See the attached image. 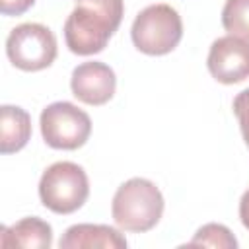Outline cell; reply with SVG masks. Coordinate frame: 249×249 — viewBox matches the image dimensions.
I'll list each match as a JSON object with an SVG mask.
<instances>
[{"label":"cell","instance_id":"1","mask_svg":"<svg viewBox=\"0 0 249 249\" xmlns=\"http://www.w3.org/2000/svg\"><path fill=\"white\" fill-rule=\"evenodd\" d=\"M124 16L123 0H78L64 21L66 47L80 56L101 53Z\"/></svg>","mask_w":249,"mask_h":249},{"label":"cell","instance_id":"2","mask_svg":"<svg viewBox=\"0 0 249 249\" xmlns=\"http://www.w3.org/2000/svg\"><path fill=\"white\" fill-rule=\"evenodd\" d=\"M163 206V195L150 179L132 177L117 189L111 202V214L121 230L144 233L160 222Z\"/></svg>","mask_w":249,"mask_h":249},{"label":"cell","instance_id":"3","mask_svg":"<svg viewBox=\"0 0 249 249\" xmlns=\"http://www.w3.org/2000/svg\"><path fill=\"white\" fill-rule=\"evenodd\" d=\"M130 37L134 47L150 56L171 53L183 37V21L169 4L146 6L132 21Z\"/></svg>","mask_w":249,"mask_h":249},{"label":"cell","instance_id":"4","mask_svg":"<svg viewBox=\"0 0 249 249\" xmlns=\"http://www.w3.org/2000/svg\"><path fill=\"white\" fill-rule=\"evenodd\" d=\"M89 196V181L74 161H56L49 165L39 181V198L54 214H72L84 206Z\"/></svg>","mask_w":249,"mask_h":249},{"label":"cell","instance_id":"5","mask_svg":"<svg viewBox=\"0 0 249 249\" xmlns=\"http://www.w3.org/2000/svg\"><path fill=\"white\" fill-rule=\"evenodd\" d=\"M41 134L54 150H78L91 134V119L70 101H54L41 111Z\"/></svg>","mask_w":249,"mask_h":249},{"label":"cell","instance_id":"6","mask_svg":"<svg viewBox=\"0 0 249 249\" xmlns=\"http://www.w3.org/2000/svg\"><path fill=\"white\" fill-rule=\"evenodd\" d=\"M6 54L16 68L25 72L49 68L56 58V37L47 25L21 23L8 35Z\"/></svg>","mask_w":249,"mask_h":249},{"label":"cell","instance_id":"7","mask_svg":"<svg viewBox=\"0 0 249 249\" xmlns=\"http://www.w3.org/2000/svg\"><path fill=\"white\" fill-rule=\"evenodd\" d=\"M208 72L220 84L231 86L249 78V43L224 35L218 37L208 51Z\"/></svg>","mask_w":249,"mask_h":249},{"label":"cell","instance_id":"8","mask_svg":"<svg viewBox=\"0 0 249 249\" xmlns=\"http://www.w3.org/2000/svg\"><path fill=\"white\" fill-rule=\"evenodd\" d=\"M72 95L88 105H105L117 88L115 72L109 64L89 60L74 68L70 78Z\"/></svg>","mask_w":249,"mask_h":249},{"label":"cell","instance_id":"9","mask_svg":"<svg viewBox=\"0 0 249 249\" xmlns=\"http://www.w3.org/2000/svg\"><path fill=\"white\" fill-rule=\"evenodd\" d=\"M58 247L60 249H86V247L124 249L126 239L119 230L105 224H76L64 231V235L58 241Z\"/></svg>","mask_w":249,"mask_h":249},{"label":"cell","instance_id":"10","mask_svg":"<svg viewBox=\"0 0 249 249\" xmlns=\"http://www.w3.org/2000/svg\"><path fill=\"white\" fill-rule=\"evenodd\" d=\"M53 243V228L49 222L29 216L21 218L10 228H2V247H25V249H49Z\"/></svg>","mask_w":249,"mask_h":249},{"label":"cell","instance_id":"11","mask_svg":"<svg viewBox=\"0 0 249 249\" xmlns=\"http://www.w3.org/2000/svg\"><path fill=\"white\" fill-rule=\"evenodd\" d=\"M31 138V117L16 105L0 107V152H19Z\"/></svg>","mask_w":249,"mask_h":249},{"label":"cell","instance_id":"12","mask_svg":"<svg viewBox=\"0 0 249 249\" xmlns=\"http://www.w3.org/2000/svg\"><path fill=\"white\" fill-rule=\"evenodd\" d=\"M222 25L228 35L249 43V0H226L222 8Z\"/></svg>","mask_w":249,"mask_h":249},{"label":"cell","instance_id":"13","mask_svg":"<svg viewBox=\"0 0 249 249\" xmlns=\"http://www.w3.org/2000/svg\"><path fill=\"white\" fill-rule=\"evenodd\" d=\"M191 247L202 245V247H222V249H235L237 239L233 233L222 226V224H204L202 228L196 230L195 237L189 241Z\"/></svg>","mask_w":249,"mask_h":249},{"label":"cell","instance_id":"14","mask_svg":"<svg viewBox=\"0 0 249 249\" xmlns=\"http://www.w3.org/2000/svg\"><path fill=\"white\" fill-rule=\"evenodd\" d=\"M231 107H233V115L237 117V123L241 128V136L249 148V88L235 95Z\"/></svg>","mask_w":249,"mask_h":249},{"label":"cell","instance_id":"15","mask_svg":"<svg viewBox=\"0 0 249 249\" xmlns=\"http://www.w3.org/2000/svg\"><path fill=\"white\" fill-rule=\"evenodd\" d=\"M33 4L35 0H0V12L4 16H21Z\"/></svg>","mask_w":249,"mask_h":249},{"label":"cell","instance_id":"16","mask_svg":"<svg viewBox=\"0 0 249 249\" xmlns=\"http://www.w3.org/2000/svg\"><path fill=\"white\" fill-rule=\"evenodd\" d=\"M239 218H241L243 228L249 230V189L241 195V200H239Z\"/></svg>","mask_w":249,"mask_h":249}]
</instances>
